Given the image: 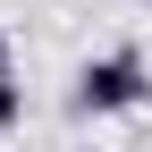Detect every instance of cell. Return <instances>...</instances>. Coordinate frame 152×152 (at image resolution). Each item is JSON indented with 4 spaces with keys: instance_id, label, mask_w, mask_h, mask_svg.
Wrapping results in <instances>:
<instances>
[{
    "instance_id": "7a4b0ae2",
    "label": "cell",
    "mask_w": 152,
    "mask_h": 152,
    "mask_svg": "<svg viewBox=\"0 0 152 152\" xmlns=\"http://www.w3.org/2000/svg\"><path fill=\"white\" fill-rule=\"evenodd\" d=\"M26 118V85H17V59H9V34H0V135Z\"/></svg>"
},
{
    "instance_id": "6da1fadb",
    "label": "cell",
    "mask_w": 152,
    "mask_h": 152,
    "mask_svg": "<svg viewBox=\"0 0 152 152\" xmlns=\"http://www.w3.org/2000/svg\"><path fill=\"white\" fill-rule=\"evenodd\" d=\"M152 102V68L144 51H102V59L76 68V110H93V118H127V110Z\"/></svg>"
}]
</instances>
